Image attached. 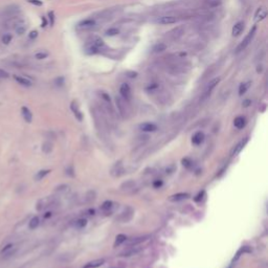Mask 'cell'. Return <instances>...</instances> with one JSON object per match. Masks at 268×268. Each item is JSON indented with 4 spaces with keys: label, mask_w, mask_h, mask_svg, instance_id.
I'll return each mask as SVG.
<instances>
[{
    "label": "cell",
    "mask_w": 268,
    "mask_h": 268,
    "mask_svg": "<svg viewBox=\"0 0 268 268\" xmlns=\"http://www.w3.org/2000/svg\"><path fill=\"white\" fill-rule=\"evenodd\" d=\"M52 203H54V198H51V197H46L44 199H41L37 204V209L42 211L43 209L48 208L49 205H51Z\"/></svg>",
    "instance_id": "9"
},
{
    "label": "cell",
    "mask_w": 268,
    "mask_h": 268,
    "mask_svg": "<svg viewBox=\"0 0 268 268\" xmlns=\"http://www.w3.org/2000/svg\"><path fill=\"white\" fill-rule=\"evenodd\" d=\"M245 142H246V140H245ZM245 142H241V143H239L238 145L236 146V147H234L233 148V150H231V155L233 156H235V155H237V154L239 153L240 151H241V149L244 147V143H245Z\"/></svg>",
    "instance_id": "31"
},
{
    "label": "cell",
    "mask_w": 268,
    "mask_h": 268,
    "mask_svg": "<svg viewBox=\"0 0 268 268\" xmlns=\"http://www.w3.org/2000/svg\"><path fill=\"white\" fill-rule=\"evenodd\" d=\"M42 21H43V23H42V25H41V26H42V27H45V26H46V24H47V22H46L45 18H44V17L42 18Z\"/></svg>",
    "instance_id": "50"
},
{
    "label": "cell",
    "mask_w": 268,
    "mask_h": 268,
    "mask_svg": "<svg viewBox=\"0 0 268 268\" xmlns=\"http://www.w3.org/2000/svg\"><path fill=\"white\" fill-rule=\"evenodd\" d=\"M203 194H204V192H202V193H200V194H199V195L197 196V197H198V198H196V199H195V200H196V201H199V200H200V198H201V199H202V195H203Z\"/></svg>",
    "instance_id": "49"
},
{
    "label": "cell",
    "mask_w": 268,
    "mask_h": 268,
    "mask_svg": "<svg viewBox=\"0 0 268 268\" xmlns=\"http://www.w3.org/2000/svg\"><path fill=\"white\" fill-rule=\"evenodd\" d=\"M120 93H121V96L124 99H126V101H130L131 99V96H132V93H131V88H130V86L128 84H126V83H124V84H121V86L120 88Z\"/></svg>",
    "instance_id": "6"
},
{
    "label": "cell",
    "mask_w": 268,
    "mask_h": 268,
    "mask_svg": "<svg viewBox=\"0 0 268 268\" xmlns=\"http://www.w3.org/2000/svg\"><path fill=\"white\" fill-rule=\"evenodd\" d=\"M149 238V236H142V237H137V238H133L128 241V246H135V245H138L140 243L145 242L146 240Z\"/></svg>",
    "instance_id": "13"
},
{
    "label": "cell",
    "mask_w": 268,
    "mask_h": 268,
    "mask_svg": "<svg viewBox=\"0 0 268 268\" xmlns=\"http://www.w3.org/2000/svg\"><path fill=\"white\" fill-rule=\"evenodd\" d=\"M101 95H102V99H103L104 101L106 102V103H110V101H111V99H110V96H109L108 93H106V92H102V93H101Z\"/></svg>",
    "instance_id": "41"
},
{
    "label": "cell",
    "mask_w": 268,
    "mask_h": 268,
    "mask_svg": "<svg viewBox=\"0 0 268 268\" xmlns=\"http://www.w3.org/2000/svg\"><path fill=\"white\" fill-rule=\"evenodd\" d=\"M167 47H168L167 44H165V43H157L156 45L153 47V51L156 52V54H158V52L165 51V49H167Z\"/></svg>",
    "instance_id": "28"
},
{
    "label": "cell",
    "mask_w": 268,
    "mask_h": 268,
    "mask_svg": "<svg viewBox=\"0 0 268 268\" xmlns=\"http://www.w3.org/2000/svg\"><path fill=\"white\" fill-rule=\"evenodd\" d=\"M86 223H87V221L85 219H78V220L74 221L73 226H74V227H77V228H82V227H84V226L86 225Z\"/></svg>",
    "instance_id": "35"
},
{
    "label": "cell",
    "mask_w": 268,
    "mask_h": 268,
    "mask_svg": "<svg viewBox=\"0 0 268 268\" xmlns=\"http://www.w3.org/2000/svg\"><path fill=\"white\" fill-rule=\"evenodd\" d=\"M71 110H72V112H73L74 116H76L77 118H78L79 121H82V120H83L82 113H81V111H80V110H79L78 106H77V104H76V103H72V104H71Z\"/></svg>",
    "instance_id": "26"
},
{
    "label": "cell",
    "mask_w": 268,
    "mask_h": 268,
    "mask_svg": "<svg viewBox=\"0 0 268 268\" xmlns=\"http://www.w3.org/2000/svg\"><path fill=\"white\" fill-rule=\"evenodd\" d=\"M14 78H15L16 81H17L20 85H22V86H25V87H29V86H32V82H30L29 79L24 78V77L15 76V77H14Z\"/></svg>",
    "instance_id": "19"
},
{
    "label": "cell",
    "mask_w": 268,
    "mask_h": 268,
    "mask_svg": "<svg viewBox=\"0 0 268 268\" xmlns=\"http://www.w3.org/2000/svg\"><path fill=\"white\" fill-rule=\"evenodd\" d=\"M14 248V245L13 244H7V246L5 247H3L1 249V255L2 256H5V257H10V256H12V255H14V253H15V250L13 249Z\"/></svg>",
    "instance_id": "20"
},
{
    "label": "cell",
    "mask_w": 268,
    "mask_h": 268,
    "mask_svg": "<svg viewBox=\"0 0 268 268\" xmlns=\"http://www.w3.org/2000/svg\"><path fill=\"white\" fill-rule=\"evenodd\" d=\"M118 33H120V30H118L117 29L111 27V29H109L106 30V36H109V37H113V36H116Z\"/></svg>",
    "instance_id": "38"
},
{
    "label": "cell",
    "mask_w": 268,
    "mask_h": 268,
    "mask_svg": "<svg viewBox=\"0 0 268 268\" xmlns=\"http://www.w3.org/2000/svg\"><path fill=\"white\" fill-rule=\"evenodd\" d=\"M256 29H257L256 26H253V29H250V32L248 33L247 36L245 37V39L243 40L242 42L239 44L238 47H237V52H240V51H244V49L247 47V45L251 42V39H253V36H255V34H256Z\"/></svg>",
    "instance_id": "2"
},
{
    "label": "cell",
    "mask_w": 268,
    "mask_h": 268,
    "mask_svg": "<svg viewBox=\"0 0 268 268\" xmlns=\"http://www.w3.org/2000/svg\"><path fill=\"white\" fill-rule=\"evenodd\" d=\"M18 13H19V7L17 5H10V7H5V10H4V14L9 18H14Z\"/></svg>",
    "instance_id": "10"
},
{
    "label": "cell",
    "mask_w": 268,
    "mask_h": 268,
    "mask_svg": "<svg viewBox=\"0 0 268 268\" xmlns=\"http://www.w3.org/2000/svg\"><path fill=\"white\" fill-rule=\"evenodd\" d=\"M182 164H183L184 167H187V168L192 167V161H191L190 159H187V158H184L183 160H182Z\"/></svg>",
    "instance_id": "42"
},
{
    "label": "cell",
    "mask_w": 268,
    "mask_h": 268,
    "mask_svg": "<svg viewBox=\"0 0 268 268\" xmlns=\"http://www.w3.org/2000/svg\"><path fill=\"white\" fill-rule=\"evenodd\" d=\"M219 82H220V79H219V78H216V79L212 80V81L209 83V85L206 86L205 90H204V92H203V94H202V98H201V99H203V101H204V99H206L209 95H211L213 89H214V88L217 86V84H218Z\"/></svg>",
    "instance_id": "5"
},
{
    "label": "cell",
    "mask_w": 268,
    "mask_h": 268,
    "mask_svg": "<svg viewBox=\"0 0 268 268\" xmlns=\"http://www.w3.org/2000/svg\"><path fill=\"white\" fill-rule=\"evenodd\" d=\"M250 82H246V83H243V84L240 85L239 87V95H243L245 92L248 90V88L250 87Z\"/></svg>",
    "instance_id": "29"
},
{
    "label": "cell",
    "mask_w": 268,
    "mask_h": 268,
    "mask_svg": "<svg viewBox=\"0 0 268 268\" xmlns=\"http://www.w3.org/2000/svg\"><path fill=\"white\" fill-rule=\"evenodd\" d=\"M177 21V18L175 16H160V17H157L155 19V23L157 24H162V25H167V24H173L176 23Z\"/></svg>",
    "instance_id": "4"
},
{
    "label": "cell",
    "mask_w": 268,
    "mask_h": 268,
    "mask_svg": "<svg viewBox=\"0 0 268 268\" xmlns=\"http://www.w3.org/2000/svg\"><path fill=\"white\" fill-rule=\"evenodd\" d=\"M250 104H251V101H250V99H245V101L243 102V107H248Z\"/></svg>",
    "instance_id": "46"
},
{
    "label": "cell",
    "mask_w": 268,
    "mask_h": 268,
    "mask_svg": "<svg viewBox=\"0 0 268 268\" xmlns=\"http://www.w3.org/2000/svg\"><path fill=\"white\" fill-rule=\"evenodd\" d=\"M48 16H49V18H51V24L52 25V24H54V21H55V17H54V13L52 12H51L48 14Z\"/></svg>",
    "instance_id": "47"
},
{
    "label": "cell",
    "mask_w": 268,
    "mask_h": 268,
    "mask_svg": "<svg viewBox=\"0 0 268 268\" xmlns=\"http://www.w3.org/2000/svg\"><path fill=\"white\" fill-rule=\"evenodd\" d=\"M115 104H116L117 110L120 112L121 116L124 118H128L130 115V108L128 106V101L124 99L121 96H116L115 98Z\"/></svg>",
    "instance_id": "1"
},
{
    "label": "cell",
    "mask_w": 268,
    "mask_h": 268,
    "mask_svg": "<svg viewBox=\"0 0 268 268\" xmlns=\"http://www.w3.org/2000/svg\"><path fill=\"white\" fill-rule=\"evenodd\" d=\"M29 2H30V3H33V4H36V5H41V4H42V2L38 1V0H29Z\"/></svg>",
    "instance_id": "45"
},
{
    "label": "cell",
    "mask_w": 268,
    "mask_h": 268,
    "mask_svg": "<svg viewBox=\"0 0 268 268\" xmlns=\"http://www.w3.org/2000/svg\"><path fill=\"white\" fill-rule=\"evenodd\" d=\"M182 34H184V29L181 26H179V27H177V29H175L173 30L171 36H172L173 39H179V38L182 36Z\"/></svg>",
    "instance_id": "25"
},
{
    "label": "cell",
    "mask_w": 268,
    "mask_h": 268,
    "mask_svg": "<svg viewBox=\"0 0 268 268\" xmlns=\"http://www.w3.org/2000/svg\"><path fill=\"white\" fill-rule=\"evenodd\" d=\"M123 172H124V169L121 162H116V165H115L111 170V174L113 176H120Z\"/></svg>",
    "instance_id": "23"
},
{
    "label": "cell",
    "mask_w": 268,
    "mask_h": 268,
    "mask_svg": "<svg viewBox=\"0 0 268 268\" xmlns=\"http://www.w3.org/2000/svg\"><path fill=\"white\" fill-rule=\"evenodd\" d=\"M11 41H12V35L4 34V36L2 37V42H3L4 44H9Z\"/></svg>",
    "instance_id": "39"
},
{
    "label": "cell",
    "mask_w": 268,
    "mask_h": 268,
    "mask_svg": "<svg viewBox=\"0 0 268 268\" xmlns=\"http://www.w3.org/2000/svg\"><path fill=\"white\" fill-rule=\"evenodd\" d=\"M133 214H134V211L131 208H126L125 209H124L123 212L120 214V216H118L116 218L117 221H120V222H128V221H130L132 219V217H133Z\"/></svg>",
    "instance_id": "3"
},
{
    "label": "cell",
    "mask_w": 268,
    "mask_h": 268,
    "mask_svg": "<svg viewBox=\"0 0 268 268\" xmlns=\"http://www.w3.org/2000/svg\"><path fill=\"white\" fill-rule=\"evenodd\" d=\"M15 30H16V33H17L18 35H23L24 33H25V30H26V26L24 25V24L19 23V24H17V25L15 26Z\"/></svg>",
    "instance_id": "33"
},
{
    "label": "cell",
    "mask_w": 268,
    "mask_h": 268,
    "mask_svg": "<svg viewBox=\"0 0 268 268\" xmlns=\"http://www.w3.org/2000/svg\"><path fill=\"white\" fill-rule=\"evenodd\" d=\"M187 197H189V195H187V193H178V194L171 196L169 198V200L172 201V202H177V201L184 200V199H187Z\"/></svg>",
    "instance_id": "17"
},
{
    "label": "cell",
    "mask_w": 268,
    "mask_h": 268,
    "mask_svg": "<svg viewBox=\"0 0 268 268\" xmlns=\"http://www.w3.org/2000/svg\"><path fill=\"white\" fill-rule=\"evenodd\" d=\"M51 150H52V145H51V143L46 142V143H44L43 145H42V151L44 152V153L48 154V153H51Z\"/></svg>",
    "instance_id": "34"
},
{
    "label": "cell",
    "mask_w": 268,
    "mask_h": 268,
    "mask_svg": "<svg viewBox=\"0 0 268 268\" xmlns=\"http://www.w3.org/2000/svg\"><path fill=\"white\" fill-rule=\"evenodd\" d=\"M161 186H162V181H160V180H157V181H155V182H154V187H161Z\"/></svg>",
    "instance_id": "48"
},
{
    "label": "cell",
    "mask_w": 268,
    "mask_h": 268,
    "mask_svg": "<svg viewBox=\"0 0 268 268\" xmlns=\"http://www.w3.org/2000/svg\"><path fill=\"white\" fill-rule=\"evenodd\" d=\"M49 172H51L49 170H42V171H40V172H38L37 175H36V177H35L36 180H41V179H43Z\"/></svg>",
    "instance_id": "36"
},
{
    "label": "cell",
    "mask_w": 268,
    "mask_h": 268,
    "mask_svg": "<svg viewBox=\"0 0 268 268\" xmlns=\"http://www.w3.org/2000/svg\"><path fill=\"white\" fill-rule=\"evenodd\" d=\"M148 139H149V135H140V136H137L135 140L138 142V146H142L146 142H148Z\"/></svg>",
    "instance_id": "37"
},
{
    "label": "cell",
    "mask_w": 268,
    "mask_h": 268,
    "mask_svg": "<svg viewBox=\"0 0 268 268\" xmlns=\"http://www.w3.org/2000/svg\"><path fill=\"white\" fill-rule=\"evenodd\" d=\"M244 29V23L242 21L236 23L233 27V36H239L242 33V30Z\"/></svg>",
    "instance_id": "21"
},
{
    "label": "cell",
    "mask_w": 268,
    "mask_h": 268,
    "mask_svg": "<svg viewBox=\"0 0 268 268\" xmlns=\"http://www.w3.org/2000/svg\"><path fill=\"white\" fill-rule=\"evenodd\" d=\"M126 236L125 235H117L116 238H115V242H114V247H117L120 246V245L121 244V243L126 242Z\"/></svg>",
    "instance_id": "30"
},
{
    "label": "cell",
    "mask_w": 268,
    "mask_h": 268,
    "mask_svg": "<svg viewBox=\"0 0 268 268\" xmlns=\"http://www.w3.org/2000/svg\"><path fill=\"white\" fill-rule=\"evenodd\" d=\"M139 128L143 132H154L157 130V126L153 123H143L139 126Z\"/></svg>",
    "instance_id": "12"
},
{
    "label": "cell",
    "mask_w": 268,
    "mask_h": 268,
    "mask_svg": "<svg viewBox=\"0 0 268 268\" xmlns=\"http://www.w3.org/2000/svg\"><path fill=\"white\" fill-rule=\"evenodd\" d=\"M95 20L93 19H85L84 21H82L81 23L79 24V29H84V30H87V29H91L95 26Z\"/></svg>",
    "instance_id": "8"
},
{
    "label": "cell",
    "mask_w": 268,
    "mask_h": 268,
    "mask_svg": "<svg viewBox=\"0 0 268 268\" xmlns=\"http://www.w3.org/2000/svg\"><path fill=\"white\" fill-rule=\"evenodd\" d=\"M47 56H48L47 52H38V54H36V59L42 60V59H45V58H47Z\"/></svg>",
    "instance_id": "40"
},
{
    "label": "cell",
    "mask_w": 268,
    "mask_h": 268,
    "mask_svg": "<svg viewBox=\"0 0 268 268\" xmlns=\"http://www.w3.org/2000/svg\"><path fill=\"white\" fill-rule=\"evenodd\" d=\"M113 209H114V203H113L112 201H105L101 208V209L105 214H110V213H112Z\"/></svg>",
    "instance_id": "14"
},
{
    "label": "cell",
    "mask_w": 268,
    "mask_h": 268,
    "mask_svg": "<svg viewBox=\"0 0 268 268\" xmlns=\"http://www.w3.org/2000/svg\"><path fill=\"white\" fill-rule=\"evenodd\" d=\"M135 187V181L133 180H128L126 182H124L123 184L121 186V189L123 191H131Z\"/></svg>",
    "instance_id": "24"
},
{
    "label": "cell",
    "mask_w": 268,
    "mask_h": 268,
    "mask_svg": "<svg viewBox=\"0 0 268 268\" xmlns=\"http://www.w3.org/2000/svg\"><path fill=\"white\" fill-rule=\"evenodd\" d=\"M245 124H246V121H245V118L243 116H238L235 118L234 121V125L235 127H236L237 129H242L245 127Z\"/></svg>",
    "instance_id": "22"
},
{
    "label": "cell",
    "mask_w": 268,
    "mask_h": 268,
    "mask_svg": "<svg viewBox=\"0 0 268 268\" xmlns=\"http://www.w3.org/2000/svg\"><path fill=\"white\" fill-rule=\"evenodd\" d=\"M203 140H204V134H203V132H201V131L196 132L192 137V143L196 146L201 145V143H203Z\"/></svg>",
    "instance_id": "11"
},
{
    "label": "cell",
    "mask_w": 268,
    "mask_h": 268,
    "mask_svg": "<svg viewBox=\"0 0 268 268\" xmlns=\"http://www.w3.org/2000/svg\"><path fill=\"white\" fill-rule=\"evenodd\" d=\"M9 77V73L7 72L3 69H0V78H7Z\"/></svg>",
    "instance_id": "43"
},
{
    "label": "cell",
    "mask_w": 268,
    "mask_h": 268,
    "mask_svg": "<svg viewBox=\"0 0 268 268\" xmlns=\"http://www.w3.org/2000/svg\"><path fill=\"white\" fill-rule=\"evenodd\" d=\"M142 250V247H138V245H135V246H128L127 249H125L123 253H121V257H131L134 256L136 253H138Z\"/></svg>",
    "instance_id": "7"
},
{
    "label": "cell",
    "mask_w": 268,
    "mask_h": 268,
    "mask_svg": "<svg viewBox=\"0 0 268 268\" xmlns=\"http://www.w3.org/2000/svg\"><path fill=\"white\" fill-rule=\"evenodd\" d=\"M266 16H267L266 9H265V7H260V9L257 11L255 17H256L257 21H261V20H263V19L266 18Z\"/></svg>",
    "instance_id": "18"
},
{
    "label": "cell",
    "mask_w": 268,
    "mask_h": 268,
    "mask_svg": "<svg viewBox=\"0 0 268 268\" xmlns=\"http://www.w3.org/2000/svg\"><path fill=\"white\" fill-rule=\"evenodd\" d=\"M21 113H22V116H23L24 121H25L26 123H30V121H33V114L29 108H26V107H22Z\"/></svg>",
    "instance_id": "16"
},
{
    "label": "cell",
    "mask_w": 268,
    "mask_h": 268,
    "mask_svg": "<svg viewBox=\"0 0 268 268\" xmlns=\"http://www.w3.org/2000/svg\"><path fill=\"white\" fill-rule=\"evenodd\" d=\"M105 263L104 259H98V260H93V261L89 262L84 266V268H98L99 266H102Z\"/></svg>",
    "instance_id": "15"
},
{
    "label": "cell",
    "mask_w": 268,
    "mask_h": 268,
    "mask_svg": "<svg viewBox=\"0 0 268 268\" xmlns=\"http://www.w3.org/2000/svg\"><path fill=\"white\" fill-rule=\"evenodd\" d=\"M51 213H47V215H45V216H44V217H45V218H48V217H51Z\"/></svg>",
    "instance_id": "51"
},
{
    "label": "cell",
    "mask_w": 268,
    "mask_h": 268,
    "mask_svg": "<svg viewBox=\"0 0 268 268\" xmlns=\"http://www.w3.org/2000/svg\"><path fill=\"white\" fill-rule=\"evenodd\" d=\"M92 45L95 46L96 48L102 47V46H104V41H103V39H101L99 37H93Z\"/></svg>",
    "instance_id": "32"
},
{
    "label": "cell",
    "mask_w": 268,
    "mask_h": 268,
    "mask_svg": "<svg viewBox=\"0 0 268 268\" xmlns=\"http://www.w3.org/2000/svg\"><path fill=\"white\" fill-rule=\"evenodd\" d=\"M37 36H38V33L36 32V30H34V32H32V33L29 34V38H30V39H35V38L37 37Z\"/></svg>",
    "instance_id": "44"
},
{
    "label": "cell",
    "mask_w": 268,
    "mask_h": 268,
    "mask_svg": "<svg viewBox=\"0 0 268 268\" xmlns=\"http://www.w3.org/2000/svg\"><path fill=\"white\" fill-rule=\"evenodd\" d=\"M40 224V219L38 217H33L32 219L29 221V227L30 229H36L39 226Z\"/></svg>",
    "instance_id": "27"
}]
</instances>
